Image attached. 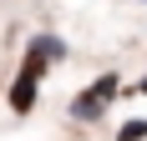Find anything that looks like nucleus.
I'll list each match as a JSON object with an SVG mask.
<instances>
[{
    "mask_svg": "<svg viewBox=\"0 0 147 141\" xmlns=\"http://www.w3.org/2000/svg\"><path fill=\"white\" fill-rule=\"evenodd\" d=\"M51 61H66V41L51 35V30L30 35L26 61H20V70H15V81H10V111H15V116H26L30 106H36V91H41V76H46Z\"/></svg>",
    "mask_w": 147,
    "mask_h": 141,
    "instance_id": "obj_1",
    "label": "nucleus"
},
{
    "mask_svg": "<svg viewBox=\"0 0 147 141\" xmlns=\"http://www.w3.org/2000/svg\"><path fill=\"white\" fill-rule=\"evenodd\" d=\"M117 86H122V76H112V70H107V76H96V81H91L86 91H81V96L71 101V121H96V116H102L107 106H112Z\"/></svg>",
    "mask_w": 147,
    "mask_h": 141,
    "instance_id": "obj_2",
    "label": "nucleus"
},
{
    "mask_svg": "<svg viewBox=\"0 0 147 141\" xmlns=\"http://www.w3.org/2000/svg\"><path fill=\"white\" fill-rule=\"evenodd\" d=\"M117 141H147V116H137V121H127V126L117 131Z\"/></svg>",
    "mask_w": 147,
    "mask_h": 141,
    "instance_id": "obj_3",
    "label": "nucleus"
},
{
    "mask_svg": "<svg viewBox=\"0 0 147 141\" xmlns=\"http://www.w3.org/2000/svg\"><path fill=\"white\" fill-rule=\"evenodd\" d=\"M137 91H147V76H142V81H137Z\"/></svg>",
    "mask_w": 147,
    "mask_h": 141,
    "instance_id": "obj_4",
    "label": "nucleus"
},
{
    "mask_svg": "<svg viewBox=\"0 0 147 141\" xmlns=\"http://www.w3.org/2000/svg\"><path fill=\"white\" fill-rule=\"evenodd\" d=\"M142 5H147V0H142Z\"/></svg>",
    "mask_w": 147,
    "mask_h": 141,
    "instance_id": "obj_5",
    "label": "nucleus"
}]
</instances>
